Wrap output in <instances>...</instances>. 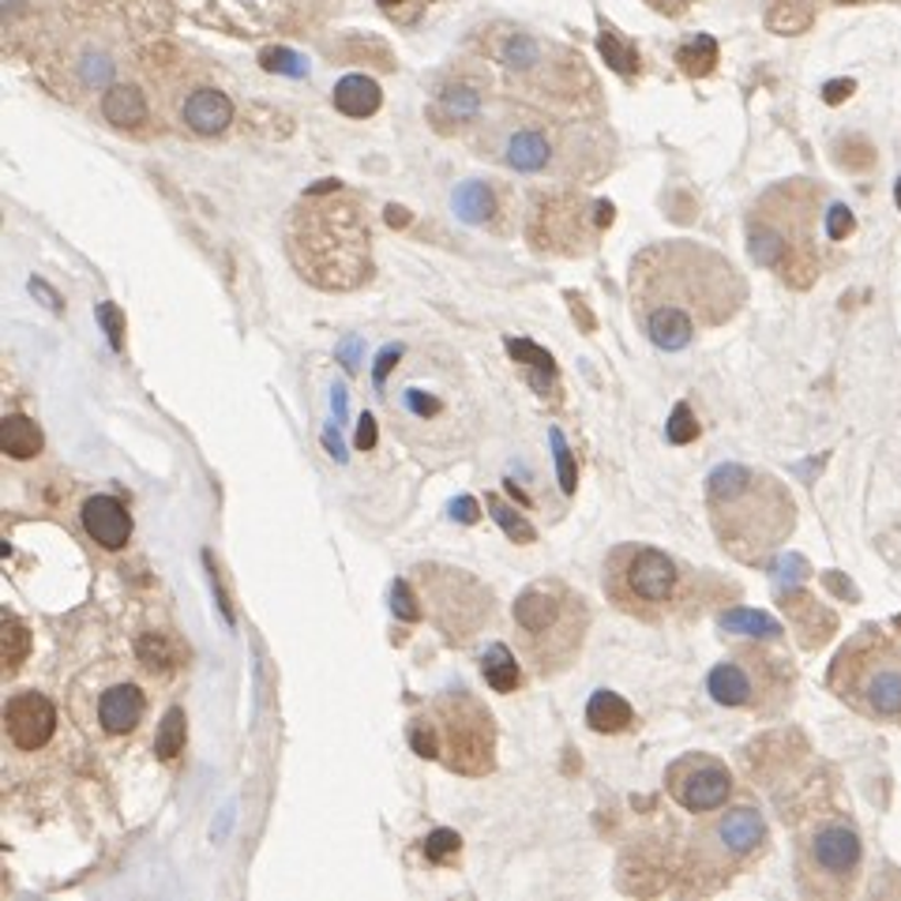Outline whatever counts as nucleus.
<instances>
[{"label": "nucleus", "instance_id": "obj_19", "mask_svg": "<svg viewBox=\"0 0 901 901\" xmlns=\"http://www.w3.org/2000/svg\"><path fill=\"white\" fill-rule=\"evenodd\" d=\"M180 113H185V125L192 128L196 136H222L233 121V102L214 87H199L188 94Z\"/></svg>", "mask_w": 901, "mask_h": 901}, {"label": "nucleus", "instance_id": "obj_43", "mask_svg": "<svg viewBox=\"0 0 901 901\" xmlns=\"http://www.w3.org/2000/svg\"><path fill=\"white\" fill-rule=\"evenodd\" d=\"M451 515L459 518V523H473V518H478V504H473V500H459Z\"/></svg>", "mask_w": 901, "mask_h": 901}, {"label": "nucleus", "instance_id": "obj_20", "mask_svg": "<svg viewBox=\"0 0 901 901\" xmlns=\"http://www.w3.org/2000/svg\"><path fill=\"white\" fill-rule=\"evenodd\" d=\"M586 725H590L594 733H605V736L628 733V729L635 725V710L624 695L601 688V691H594L590 703H586Z\"/></svg>", "mask_w": 901, "mask_h": 901}, {"label": "nucleus", "instance_id": "obj_30", "mask_svg": "<svg viewBox=\"0 0 901 901\" xmlns=\"http://www.w3.org/2000/svg\"><path fill=\"white\" fill-rule=\"evenodd\" d=\"M27 650H31V631H27L12 612H4V661H8V672H15L19 666H23Z\"/></svg>", "mask_w": 901, "mask_h": 901}, {"label": "nucleus", "instance_id": "obj_25", "mask_svg": "<svg viewBox=\"0 0 901 901\" xmlns=\"http://www.w3.org/2000/svg\"><path fill=\"white\" fill-rule=\"evenodd\" d=\"M492 211H496V196H492L489 185H481V180H467V185L454 188V214H459L462 222L481 226V222H489Z\"/></svg>", "mask_w": 901, "mask_h": 901}, {"label": "nucleus", "instance_id": "obj_2", "mask_svg": "<svg viewBox=\"0 0 901 901\" xmlns=\"http://www.w3.org/2000/svg\"><path fill=\"white\" fill-rule=\"evenodd\" d=\"M710 526L729 556L740 564H763L796 526L789 489L766 470L725 462L706 478Z\"/></svg>", "mask_w": 901, "mask_h": 901}, {"label": "nucleus", "instance_id": "obj_18", "mask_svg": "<svg viewBox=\"0 0 901 901\" xmlns=\"http://www.w3.org/2000/svg\"><path fill=\"white\" fill-rule=\"evenodd\" d=\"M553 158H556L553 139H548V132L537 125L515 128L504 139V163L511 169H518V174H541V169L553 166Z\"/></svg>", "mask_w": 901, "mask_h": 901}, {"label": "nucleus", "instance_id": "obj_44", "mask_svg": "<svg viewBox=\"0 0 901 901\" xmlns=\"http://www.w3.org/2000/svg\"><path fill=\"white\" fill-rule=\"evenodd\" d=\"M849 91H852V83H849V80H846V83H830V87H827V102H841Z\"/></svg>", "mask_w": 901, "mask_h": 901}, {"label": "nucleus", "instance_id": "obj_6", "mask_svg": "<svg viewBox=\"0 0 901 901\" xmlns=\"http://www.w3.org/2000/svg\"><path fill=\"white\" fill-rule=\"evenodd\" d=\"M815 207H819V188L796 180L774 188L747 222L752 260L774 268L789 286H808L815 279Z\"/></svg>", "mask_w": 901, "mask_h": 901}, {"label": "nucleus", "instance_id": "obj_38", "mask_svg": "<svg viewBox=\"0 0 901 901\" xmlns=\"http://www.w3.org/2000/svg\"><path fill=\"white\" fill-rule=\"evenodd\" d=\"M98 319H102V327H106V335H109V346L121 349V331H125V316L117 312V305H98Z\"/></svg>", "mask_w": 901, "mask_h": 901}, {"label": "nucleus", "instance_id": "obj_22", "mask_svg": "<svg viewBox=\"0 0 901 901\" xmlns=\"http://www.w3.org/2000/svg\"><path fill=\"white\" fill-rule=\"evenodd\" d=\"M102 113L117 128H139L147 121V98L136 87H128V83H117L102 98Z\"/></svg>", "mask_w": 901, "mask_h": 901}, {"label": "nucleus", "instance_id": "obj_34", "mask_svg": "<svg viewBox=\"0 0 901 901\" xmlns=\"http://www.w3.org/2000/svg\"><path fill=\"white\" fill-rule=\"evenodd\" d=\"M666 432H669V443H691L699 436V421H695V413H691L688 402H680L677 410H672Z\"/></svg>", "mask_w": 901, "mask_h": 901}, {"label": "nucleus", "instance_id": "obj_21", "mask_svg": "<svg viewBox=\"0 0 901 901\" xmlns=\"http://www.w3.org/2000/svg\"><path fill=\"white\" fill-rule=\"evenodd\" d=\"M384 102V91H379L376 80L368 75H346L335 87V109L346 113V117H373Z\"/></svg>", "mask_w": 901, "mask_h": 901}, {"label": "nucleus", "instance_id": "obj_29", "mask_svg": "<svg viewBox=\"0 0 901 901\" xmlns=\"http://www.w3.org/2000/svg\"><path fill=\"white\" fill-rule=\"evenodd\" d=\"M485 507H489V515L496 518L500 530H504V534H507L511 541H518V545H530V541L537 537V534H534V526H530L515 507H507L500 496H485Z\"/></svg>", "mask_w": 901, "mask_h": 901}, {"label": "nucleus", "instance_id": "obj_33", "mask_svg": "<svg viewBox=\"0 0 901 901\" xmlns=\"http://www.w3.org/2000/svg\"><path fill=\"white\" fill-rule=\"evenodd\" d=\"M507 354L515 357V360H523V365H534V368H541V373H548V376H556V365H553V357L545 354V349L541 346H534V343H526V338H507Z\"/></svg>", "mask_w": 901, "mask_h": 901}, {"label": "nucleus", "instance_id": "obj_32", "mask_svg": "<svg viewBox=\"0 0 901 901\" xmlns=\"http://www.w3.org/2000/svg\"><path fill=\"white\" fill-rule=\"evenodd\" d=\"M391 609L398 620H406V624H417L421 620V597L413 594V586L406 583V578H398V583L391 586Z\"/></svg>", "mask_w": 901, "mask_h": 901}, {"label": "nucleus", "instance_id": "obj_15", "mask_svg": "<svg viewBox=\"0 0 901 901\" xmlns=\"http://www.w3.org/2000/svg\"><path fill=\"white\" fill-rule=\"evenodd\" d=\"M4 733L15 752H42L56 733V706L42 691H15L4 703Z\"/></svg>", "mask_w": 901, "mask_h": 901}, {"label": "nucleus", "instance_id": "obj_42", "mask_svg": "<svg viewBox=\"0 0 901 901\" xmlns=\"http://www.w3.org/2000/svg\"><path fill=\"white\" fill-rule=\"evenodd\" d=\"M373 443H376V421L373 417H360V429H357V448L360 451H373Z\"/></svg>", "mask_w": 901, "mask_h": 901}, {"label": "nucleus", "instance_id": "obj_24", "mask_svg": "<svg viewBox=\"0 0 901 901\" xmlns=\"http://www.w3.org/2000/svg\"><path fill=\"white\" fill-rule=\"evenodd\" d=\"M0 443L12 459H34L42 451V429L27 413H8L0 425Z\"/></svg>", "mask_w": 901, "mask_h": 901}, {"label": "nucleus", "instance_id": "obj_7", "mask_svg": "<svg viewBox=\"0 0 901 901\" xmlns=\"http://www.w3.org/2000/svg\"><path fill=\"white\" fill-rule=\"evenodd\" d=\"M827 684L857 714L901 725V642L876 628L852 635L834 658Z\"/></svg>", "mask_w": 901, "mask_h": 901}, {"label": "nucleus", "instance_id": "obj_40", "mask_svg": "<svg viewBox=\"0 0 901 901\" xmlns=\"http://www.w3.org/2000/svg\"><path fill=\"white\" fill-rule=\"evenodd\" d=\"M398 357H402V346H387L384 354H379V365H376V384L384 387L387 384V373L398 365Z\"/></svg>", "mask_w": 901, "mask_h": 901}, {"label": "nucleus", "instance_id": "obj_8", "mask_svg": "<svg viewBox=\"0 0 901 901\" xmlns=\"http://www.w3.org/2000/svg\"><path fill=\"white\" fill-rule=\"evenodd\" d=\"M601 586L620 612L639 620H661L680 605L684 572L669 553L650 545H616L605 556Z\"/></svg>", "mask_w": 901, "mask_h": 901}, {"label": "nucleus", "instance_id": "obj_4", "mask_svg": "<svg viewBox=\"0 0 901 901\" xmlns=\"http://www.w3.org/2000/svg\"><path fill=\"white\" fill-rule=\"evenodd\" d=\"M395 429L413 451L454 454L473 432L470 391L459 384V368L436 357H417L387 391Z\"/></svg>", "mask_w": 901, "mask_h": 901}, {"label": "nucleus", "instance_id": "obj_23", "mask_svg": "<svg viewBox=\"0 0 901 901\" xmlns=\"http://www.w3.org/2000/svg\"><path fill=\"white\" fill-rule=\"evenodd\" d=\"M481 672H485V684L492 691H500V695H511V691H518V684H523V669H518L515 653H511V647H504V642H492L485 650Z\"/></svg>", "mask_w": 901, "mask_h": 901}, {"label": "nucleus", "instance_id": "obj_16", "mask_svg": "<svg viewBox=\"0 0 901 901\" xmlns=\"http://www.w3.org/2000/svg\"><path fill=\"white\" fill-rule=\"evenodd\" d=\"M80 515H83V530H87V537L98 548H109V553H117V548L128 545V537H132V515H128V507L121 504L117 496H91V500H83Z\"/></svg>", "mask_w": 901, "mask_h": 901}, {"label": "nucleus", "instance_id": "obj_28", "mask_svg": "<svg viewBox=\"0 0 901 901\" xmlns=\"http://www.w3.org/2000/svg\"><path fill=\"white\" fill-rule=\"evenodd\" d=\"M721 628L725 631H744V635H758V639H777L782 628L771 620L766 612H752V609H733L721 612Z\"/></svg>", "mask_w": 901, "mask_h": 901}, {"label": "nucleus", "instance_id": "obj_26", "mask_svg": "<svg viewBox=\"0 0 901 901\" xmlns=\"http://www.w3.org/2000/svg\"><path fill=\"white\" fill-rule=\"evenodd\" d=\"M185 710L180 706H169L166 710V717H163V725H158V736H155V752L163 763H169V758H177L180 752H185V740H188V725H185Z\"/></svg>", "mask_w": 901, "mask_h": 901}, {"label": "nucleus", "instance_id": "obj_13", "mask_svg": "<svg viewBox=\"0 0 901 901\" xmlns=\"http://www.w3.org/2000/svg\"><path fill=\"white\" fill-rule=\"evenodd\" d=\"M865 846L846 819H823L796 846V879L811 898H841L857 883Z\"/></svg>", "mask_w": 901, "mask_h": 901}, {"label": "nucleus", "instance_id": "obj_27", "mask_svg": "<svg viewBox=\"0 0 901 901\" xmlns=\"http://www.w3.org/2000/svg\"><path fill=\"white\" fill-rule=\"evenodd\" d=\"M677 64L688 75H706L717 64V42H714V38H706V34L691 38V42H684L677 50Z\"/></svg>", "mask_w": 901, "mask_h": 901}, {"label": "nucleus", "instance_id": "obj_5", "mask_svg": "<svg viewBox=\"0 0 901 901\" xmlns=\"http://www.w3.org/2000/svg\"><path fill=\"white\" fill-rule=\"evenodd\" d=\"M515 620V647L537 677H559L578 661L590 631V605L567 586L564 578L548 575L530 583L511 605Z\"/></svg>", "mask_w": 901, "mask_h": 901}, {"label": "nucleus", "instance_id": "obj_1", "mask_svg": "<svg viewBox=\"0 0 901 901\" xmlns=\"http://www.w3.org/2000/svg\"><path fill=\"white\" fill-rule=\"evenodd\" d=\"M744 297L747 286L733 263L703 244H650L631 263L635 319L666 354L688 349L699 331L729 324Z\"/></svg>", "mask_w": 901, "mask_h": 901}, {"label": "nucleus", "instance_id": "obj_14", "mask_svg": "<svg viewBox=\"0 0 901 901\" xmlns=\"http://www.w3.org/2000/svg\"><path fill=\"white\" fill-rule=\"evenodd\" d=\"M666 789L684 811L710 815L725 808L729 793H733V774L714 755L688 752L666 771Z\"/></svg>", "mask_w": 901, "mask_h": 901}, {"label": "nucleus", "instance_id": "obj_31", "mask_svg": "<svg viewBox=\"0 0 901 901\" xmlns=\"http://www.w3.org/2000/svg\"><path fill=\"white\" fill-rule=\"evenodd\" d=\"M601 53H605V61H609V69H616L620 75L639 72V53H635L628 42H620L612 31H601Z\"/></svg>", "mask_w": 901, "mask_h": 901}, {"label": "nucleus", "instance_id": "obj_37", "mask_svg": "<svg viewBox=\"0 0 901 901\" xmlns=\"http://www.w3.org/2000/svg\"><path fill=\"white\" fill-rule=\"evenodd\" d=\"M459 841H462V838H459L454 830H432V834H429V841H425V857L440 865V860H448L451 852H459Z\"/></svg>", "mask_w": 901, "mask_h": 901}, {"label": "nucleus", "instance_id": "obj_11", "mask_svg": "<svg viewBox=\"0 0 901 901\" xmlns=\"http://www.w3.org/2000/svg\"><path fill=\"white\" fill-rule=\"evenodd\" d=\"M710 699L729 710L774 714L793 695V666L763 647H740L706 677Z\"/></svg>", "mask_w": 901, "mask_h": 901}, {"label": "nucleus", "instance_id": "obj_17", "mask_svg": "<svg viewBox=\"0 0 901 901\" xmlns=\"http://www.w3.org/2000/svg\"><path fill=\"white\" fill-rule=\"evenodd\" d=\"M144 710H147V699L132 680H125V684H109L98 695V725L106 729L109 736H128L139 729Z\"/></svg>", "mask_w": 901, "mask_h": 901}, {"label": "nucleus", "instance_id": "obj_9", "mask_svg": "<svg viewBox=\"0 0 901 901\" xmlns=\"http://www.w3.org/2000/svg\"><path fill=\"white\" fill-rule=\"evenodd\" d=\"M413 586L421 597V612L432 620V628L451 642V647H470L496 616L492 590L481 578H473L462 567L448 564H421L413 567Z\"/></svg>", "mask_w": 901, "mask_h": 901}, {"label": "nucleus", "instance_id": "obj_46", "mask_svg": "<svg viewBox=\"0 0 901 901\" xmlns=\"http://www.w3.org/2000/svg\"><path fill=\"white\" fill-rule=\"evenodd\" d=\"M838 4H857V0H838Z\"/></svg>", "mask_w": 901, "mask_h": 901}, {"label": "nucleus", "instance_id": "obj_3", "mask_svg": "<svg viewBox=\"0 0 901 901\" xmlns=\"http://www.w3.org/2000/svg\"><path fill=\"white\" fill-rule=\"evenodd\" d=\"M338 185H316L290 222V255L319 290H354L368 279V226L357 203L324 199Z\"/></svg>", "mask_w": 901, "mask_h": 901}, {"label": "nucleus", "instance_id": "obj_35", "mask_svg": "<svg viewBox=\"0 0 901 901\" xmlns=\"http://www.w3.org/2000/svg\"><path fill=\"white\" fill-rule=\"evenodd\" d=\"M260 64L268 72H282V75H305L308 72V64L301 61L297 53H290V50H263L260 53Z\"/></svg>", "mask_w": 901, "mask_h": 901}, {"label": "nucleus", "instance_id": "obj_36", "mask_svg": "<svg viewBox=\"0 0 901 901\" xmlns=\"http://www.w3.org/2000/svg\"><path fill=\"white\" fill-rule=\"evenodd\" d=\"M548 440H553V451H556L559 485H564V492H575V467H572V451H567V443H564V432L553 429L548 432Z\"/></svg>", "mask_w": 901, "mask_h": 901}, {"label": "nucleus", "instance_id": "obj_47", "mask_svg": "<svg viewBox=\"0 0 901 901\" xmlns=\"http://www.w3.org/2000/svg\"><path fill=\"white\" fill-rule=\"evenodd\" d=\"M898 203H901V185H898Z\"/></svg>", "mask_w": 901, "mask_h": 901}, {"label": "nucleus", "instance_id": "obj_12", "mask_svg": "<svg viewBox=\"0 0 901 901\" xmlns=\"http://www.w3.org/2000/svg\"><path fill=\"white\" fill-rule=\"evenodd\" d=\"M766 849V819L752 804H736L717 815L710 811L691 834V868L695 876L729 879L740 868H747Z\"/></svg>", "mask_w": 901, "mask_h": 901}, {"label": "nucleus", "instance_id": "obj_39", "mask_svg": "<svg viewBox=\"0 0 901 901\" xmlns=\"http://www.w3.org/2000/svg\"><path fill=\"white\" fill-rule=\"evenodd\" d=\"M827 233L834 237V241H841V237H849V233H852V214H849V207H841V203H834V207H830V214H827Z\"/></svg>", "mask_w": 901, "mask_h": 901}, {"label": "nucleus", "instance_id": "obj_45", "mask_svg": "<svg viewBox=\"0 0 901 901\" xmlns=\"http://www.w3.org/2000/svg\"><path fill=\"white\" fill-rule=\"evenodd\" d=\"M379 4H384V8H395V4H402V0H379Z\"/></svg>", "mask_w": 901, "mask_h": 901}, {"label": "nucleus", "instance_id": "obj_41", "mask_svg": "<svg viewBox=\"0 0 901 901\" xmlns=\"http://www.w3.org/2000/svg\"><path fill=\"white\" fill-rule=\"evenodd\" d=\"M109 72H113L109 61H102V56H87V72H83V75H87V83H106Z\"/></svg>", "mask_w": 901, "mask_h": 901}, {"label": "nucleus", "instance_id": "obj_10", "mask_svg": "<svg viewBox=\"0 0 901 901\" xmlns=\"http://www.w3.org/2000/svg\"><path fill=\"white\" fill-rule=\"evenodd\" d=\"M440 740V758L451 774L485 777L496 766V721L470 691H443L425 714Z\"/></svg>", "mask_w": 901, "mask_h": 901}]
</instances>
